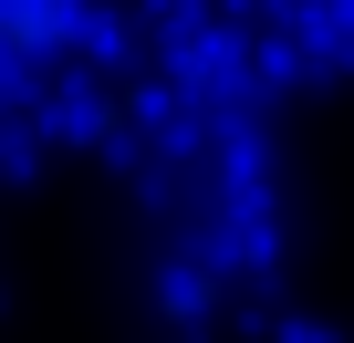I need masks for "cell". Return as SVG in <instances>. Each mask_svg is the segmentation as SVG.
<instances>
[{
	"label": "cell",
	"instance_id": "cell-1",
	"mask_svg": "<svg viewBox=\"0 0 354 343\" xmlns=\"http://www.w3.org/2000/svg\"><path fill=\"white\" fill-rule=\"evenodd\" d=\"M63 32H73V0H0V42L11 52H42Z\"/></svg>",
	"mask_w": 354,
	"mask_h": 343
}]
</instances>
